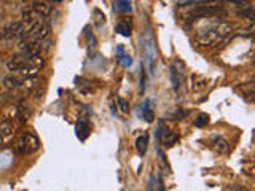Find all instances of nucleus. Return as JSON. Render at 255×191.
<instances>
[{"label": "nucleus", "mask_w": 255, "mask_h": 191, "mask_svg": "<svg viewBox=\"0 0 255 191\" xmlns=\"http://www.w3.org/2000/svg\"><path fill=\"white\" fill-rule=\"evenodd\" d=\"M230 32H231V24H228V22L223 21L212 22V24L201 29L196 34V42L201 46H214L222 42L227 35H230Z\"/></svg>", "instance_id": "obj_1"}, {"label": "nucleus", "mask_w": 255, "mask_h": 191, "mask_svg": "<svg viewBox=\"0 0 255 191\" xmlns=\"http://www.w3.org/2000/svg\"><path fill=\"white\" fill-rule=\"evenodd\" d=\"M13 148L15 152L19 155H31V153H36L40 148V142L36 134L26 131V132H21V134L16 137Z\"/></svg>", "instance_id": "obj_2"}, {"label": "nucleus", "mask_w": 255, "mask_h": 191, "mask_svg": "<svg viewBox=\"0 0 255 191\" xmlns=\"http://www.w3.org/2000/svg\"><path fill=\"white\" fill-rule=\"evenodd\" d=\"M43 66H45L43 57H40L38 54H36V56L29 57V61L26 62V66L22 67L19 72L24 75V77H36V75L43 69Z\"/></svg>", "instance_id": "obj_3"}, {"label": "nucleus", "mask_w": 255, "mask_h": 191, "mask_svg": "<svg viewBox=\"0 0 255 191\" xmlns=\"http://www.w3.org/2000/svg\"><path fill=\"white\" fill-rule=\"evenodd\" d=\"M32 10L38 13L42 18H45V16H48L53 11V2H50V0H34Z\"/></svg>", "instance_id": "obj_4"}, {"label": "nucleus", "mask_w": 255, "mask_h": 191, "mask_svg": "<svg viewBox=\"0 0 255 191\" xmlns=\"http://www.w3.org/2000/svg\"><path fill=\"white\" fill-rule=\"evenodd\" d=\"M29 57H31V56L26 54V53H22V51H21L19 54H15L7 62V67L10 69V70H21V69L26 66V62L29 61Z\"/></svg>", "instance_id": "obj_5"}, {"label": "nucleus", "mask_w": 255, "mask_h": 191, "mask_svg": "<svg viewBox=\"0 0 255 191\" xmlns=\"http://www.w3.org/2000/svg\"><path fill=\"white\" fill-rule=\"evenodd\" d=\"M158 139L161 140V143L166 145V147H171V145H174V143L179 140V137L176 134H172V132L167 129V127H164V126L158 127Z\"/></svg>", "instance_id": "obj_6"}, {"label": "nucleus", "mask_w": 255, "mask_h": 191, "mask_svg": "<svg viewBox=\"0 0 255 191\" xmlns=\"http://www.w3.org/2000/svg\"><path fill=\"white\" fill-rule=\"evenodd\" d=\"M13 132H15V124L11 123L10 120L3 121L2 124H0V147L3 145V143H7L11 137H13Z\"/></svg>", "instance_id": "obj_7"}, {"label": "nucleus", "mask_w": 255, "mask_h": 191, "mask_svg": "<svg viewBox=\"0 0 255 191\" xmlns=\"http://www.w3.org/2000/svg\"><path fill=\"white\" fill-rule=\"evenodd\" d=\"M148 147V134H142L141 137H137L136 140V150L139 155H146Z\"/></svg>", "instance_id": "obj_8"}, {"label": "nucleus", "mask_w": 255, "mask_h": 191, "mask_svg": "<svg viewBox=\"0 0 255 191\" xmlns=\"http://www.w3.org/2000/svg\"><path fill=\"white\" fill-rule=\"evenodd\" d=\"M117 32L120 34V35H123V37H129L131 35V26H128L126 21L120 22V24L117 26Z\"/></svg>", "instance_id": "obj_9"}, {"label": "nucleus", "mask_w": 255, "mask_h": 191, "mask_svg": "<svg viewBox=\"0 0 255 191\" xmlns=\"http://www.w3.org/2000/svg\"><path fill=\"white\" fill-rule=\"evenodd\" d=\"M142 117L146 121H148V123H152L153 121V110L150 108V102H146V105H144V110H142Z\"/></svg>", "instance_id": "obj_10"}, {"label": "nucleus", "mask_w": 255, "mask_h": 191, "mask_svg": "<svg viewBox=\"0 0 255 191\" xmlns=\"http://www.w3.org/2000/svg\"><path fill=\"white\" fill-rule=\"evenodd\" d=\"M117 104H118V107H120V112L123 113V115H128L129 113V104H128L123 97H117Z\"/></svg>", "instance_id": "obj_11"}, {"label": "nucleus", "mask_w": 255, "mask_h": 191, "mask_svg": "<svg viewBox=\"0 0 255 191\" xmlns=\"http://www.w3.org/2000/svg\"><path fill=\"white\" fill-rule=\"evenodd\" d=\"M171 80H172V86H174V89L179 91V86H181V78H179V75H177V70H176V69H171Z\"/></svg>", "instance_id": "obj_12"}, {"label": "nucleus", "mask_w": 255, "mask_h": 191, "mask_svg": "<svg viewBox=\"0 0 255 191\" xmlns=\"http://www.w3.org/2000/svg\"><path fill=\"white\" fill-rule=\"evenodd\" d=\"M3 83L7 88H16V86H19V80L15 77H7L3 80Z\"/></svg>", "instance_id": "obj_13"}, {"label": "nucleus", "mask_w": 255, "mask_h": 191, "mask_svg": "<svg viewBox=\"0 0 255 191\" xmlns=\"http://www.w3.org/2000/svg\"><path fill=\"white\" fill-rule=\"evenodd\" d=\"M216 150L219 153H227V150H228V143L225 142V140H217L216 143Z\"/></svg>", "instance_id": "obj_14"}, {"label": "nucleus", "mask_w": 255, "mask_h": 191, "mask_svg": "<svg viewBox=\"0 0 255 191\" xmlns=\"http://www.w3.org/2000/svg\"><path fill=\"white\" fill-rule=\"evenodd\" d=\"M118 7L121 11L128 13V11H131V2L129 0H118Z\"/></svg>", "instance_id": "obj_15"}, {"label": "nucleus", "mask_w": 255, "mask_h": 191, "mask_svg": "<svg viewBox=\"0 0 255 191\" xmlns=\"http://www.w3.org/2000/svg\"><path fill=\"white\" fill-rule=\"evenodd\" d=\"M202 2H209V0H176L179 7H185V5H190V3H202Z\"/></svg>", "instance_id": "obj_16"}, {"label": "nucleus", "mask_w": 255, "mask_h": 191, "mask_svg": "<svg viewBox=\"0 0 255 191\" xmlns=\"http://www.w3.org/2000/svg\"><path fill=\"white\" fill-rule=\"evenodd\" d=\"M207 123H209V117H207V115H200L198 118H196V126L198 127H202V126H206Z\"/></svg>", "instance_id": "obj_17"}, {"label": "nucleus", "mask_w": 255, "mask_h": 191, "mask_svg": "<svg viewBox=\"0 0 255 191\" xmlns=\"http://www.w3.org/2000/svg\"><path fill=\"white\" fill-rule=\"evenodd\" d=\"M10 35V31H8V27H2L0 26V40H3V38H8Z\"/></svg>", "instance_id": "obj_18"}, {"label": "nucleus", "mask_w": 255, "mask_h": 191, "mask_svg": "<svg viewBox=\"0 0 255 191\" xmlns=\"http://www.w3.org/2000/svg\"><path fill=\"white\" fill-rule=\"evenodd\" d=\"M228 2H233V3H244L246 0H228Z\"/></svg>", "instance_id": "obj_19"}, {"label": "nucleus", "mask_w": 255, "mask_h": 191, "mask_svg": "<svg viewBox=\"0 0 255 191\" xmlns=\"http://www.w3.org/2000/svg\"><path fill=\"white\" fill-rule=\"evenodd\" d=\"M50 2H62V0H50Z\"/></svg>", "instance_id": "obj_20"}, {"label": "nucleus", "mask_w": 255, "mask_h": 191, "mask_svg": "<svg viewBox=\"0 0 255 191\" xmlns=\"http://www.w3.org/2000/svg\"><path fill=\"white\" fill-rule=\"evenodd\" d=\"M21 2H29V0H21Z\"/></svg>", "instance_id": "obj_21"}]
</instances>
